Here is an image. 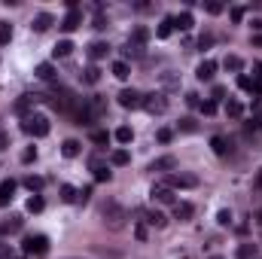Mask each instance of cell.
<instances>
[{"mask_svg":"<svg viewBox=\"0 0 262 259\" xmlns=\"http://www.w3.org/2000/svg\"><path fill=\"white\" fill-rule=\"evenodd\" d=\"M101 216H104V226H107V229L119 232V229L125 226V219H128V210H125L122 204H116V201H107V204L101 207Z\"/></svg>","mask_w":262,"mask_h":259,"instance_id":"1","label":"cell"},{"mask_svg":"<svg viewBox=\"0 0 262 259\" xmlns=\"http://www.w3.org/2000/svg\"><path fill=\"white\" fill-rule=\"evenodd\" d=\"M49 119L46 116H40V113H37V116H25V122H22V131L25 134H31V137H46L49 134Z\"/></svg>","mask_w":262,"mask_h":259,"instance_id":"2","label":"cell"},{"mask_svg":"<svg viewBox=\"0 0 262 259\" xmlns=\"http://www.w3.org/2000/svg\"><path fill=\"white\" fill-rule=\"evenodd\" d=\"M143 110H146V113H153V116L165 113V110H168L165 95H162V92H149V95H143Z\"/></svg>","mask_w":262,"mask_h":259,"instance_id":"3","label":"cell"},{"mask_svg":"<svg viewBox=\"0 0 262 259\" xmlns=\"http://www.w3.org/2000/svg\"><path fill=\"white\" fill-rule=\"evenodd\" d=\"M165 186H168V189H195V186H198V177H195V174H180V171H177V174L168 177Z\"/></svg>","mask_w":262,"mask_h":259,"instance_id":"4","label":"cell"},{"mask_svg":"<svg viewBox=\"0 0 262 259\" xmlns=\"http://www.w3.org/2000/svg\"><path fill=\"white\" fill-rule=\"evenodd\" d=\"M89 171L95 174L98 183H110V180H113V174H110V168H107V162H104L101 156H92V159H89Z\"/></svg>","mask_w":262,"mask_h":259,"instance_id":"5","label":"cell"},{"mask_svg":"<svg viewBox=\"0 0 262 259\" xmlns=\"http://www.w3.org/2000/svg\"><path fill=\"white\" fill-rule=\"evenodd\" d=\"M119 107L137 110V107H143V95H140L137 89H122V92H119Z\"/></svg>","mask_w":262,"mask_h":259,"instance_id":"6","label":"cell"},{"mask_svg":"<svg viewBox=\"0 0 262 259\" xmlns=\"http://www.w3.org/2000/svg\"><path fill=\"white\" fill-rule=\"evenodd\" d=\"M46 250H49L46 235H28L25 238V253H46Z\"/></svg>","mask_w":262,"mask_h":259,"instance_id":"7","label":"cell"},{"mask_svg":"<svg viewBox=\"0 0 262 259\" xmlns=\"http://www.w3.org/2000/svg\"><path fill=\"white\" fill-rule=\"evenodd\" d=\"M213 73H216V61H210V58H204V61L195 67V77H198L201 83H210V80H213Z\"/></svg>","mask_w":262,"mask_h":259,"instance_id":"8","label":"cell"},{"mask_svg":"<svg viewBox=\"0 0 262 259\" xmlns=\"http://www.w3.org/2000/svg\"><path fill=\"white\" fill-rule=\"evenodd\" d=\"M80 25H83V13H80V10H70V13H67V19H64L58 28H61L64 34H70V31H77Z\"/></svg>","mask_w":262,"mask_h":259,"instance_id":"9","label":"cell"},{"mask_svg":"<svg viewBox=\"0 0 262 259\" xmlns=\"http://www.w3.org/2000/svg\"><path fill=\"white\" fill-rule=\"evenodd\" d=\"M192 213H195V207H192L189 201H177V204H174V219H180V223L192 219Z\"/></svg>","mask_w":262,"mask_h":259,"instance_id":"10","label":"cell"},{"mask_svg":"<svg viewBox=\"0 0 262 259\" xmlns=\"http://www.w3.org/2000/svg\"><path fill=\"white\" fill-rule=\"evenodd\" d=\"M16 195V180H4L0 183V207H7Z\"/></svg>","mask_w":262,"mask_h":259,"instance_id":"11","label":"cell"},{"mask_svg":"<svg viewBox=\"0 0 262 259\" xmlns=\"http://www.w3.org/2000/svg\"><path fill=\"white\" fill-rule=\"evenodd\" d=\"M149 195H153L156 201H162V204H177L174 201V189H168V186H153V192H149Z\"/></svg>","mask_w":262,"mask_h":259,"instance_id":"12","label":"cell"},{"mask_svg":"<svg viewBox=\"0 0 262 259\" xmlns=\"http://www.w3.org/2000/svg\"><path fill=\"white\" fill-rule=\"evenodd\" d=\"M52 22H55V19H52L49 13H40V16H34V22H31V28H34L37 34H43V31H49V28H52Z\"/></svg>","mask_w":262,"mask_h":259,"instance_id":"13","label":"cell"},{"mask_svg":"<svg viewBox=\"0 0 262 259\" xmlns=\"http://www.w3.org/2000/svg\"><path fill=\"white\" fill-rule=\"evenodd\" d=\"M140 216H146V223H149V226H156V229H162V226L168 223L162 210H140Z\"/></svg>","mask_w":262,"mask_h":259,"instance_id":"14","label":"cell"},{"mask_svg":"<svg viewBox=\"0 0 262 259\" xmlns=\"http://www.w3.org/2000/svg\"><path fill=\"white\" fill-rule=\"evenodd\" d=\"M174 168H177L174 156H162V159H156L153 165H149V171H174Z\"/></svg>","mask_w":262,"mask_h":259,"instance_id":"15","label":"cell"},{"mask_svg":"<svg viewBox=\"0 0 262 259\" xmlns=\"http://www.w3.org/2000/svg\"><path fill=\"white\" fill-rule=\"evenodd\" d=\"M146 40H149V28H143V25H137L131 31V37H128V43H134V46H143Z\"/></svg>","mask_w":262,"mask_h":259,"instance_id":"16","label":"cell"},{"mask_svg":"<svg viewBox=\"0 0 262 259\" xmlns=\"http://www.w3.org/2000/svg\"><path fill=\"white\" fill-rule=\"evenodd\" d=\"M22 229V216H10L7 223H0V235H16Z\"/></svg>","mask_w":262,"mask_h":259,"instance_id":"17","label":"cell"},{"mask_svg":"<svg viewBox=\"0 0 262 259\" xmlns=\"http://www.w3.org/2000/svg\"><path fill=\"white\" fill-rule=\"evenodd\" d=\"M61 201L77 204V201H80V189H77V186H70V183H64V186H61Z\"/></svg>","mask_w":262,"mask_h":259,"instance_id":"18","label":"cell"},{"mask_svg":"<svg viewBox=\"0 0 262 259\" xmlns=\"http://www.w3.org/2000/svg\"><path fill=\"white\" fill-rule=\"evenodd\" d=\"M61 153H64V159H77L80 156V140H64Z\"/></svg>","mask_w":262,"mask_h":259,"instance_id":"19","label":"cell"},{"mask_svg":"<svg viewBox=\"0 0 262 259\" xmlns=\"http://www.w3.org/2000/svg\"><path fill=\"white\" fill-rule=\"evenodd\" d=\"M210 146H213V153H216V156H226V153H229V140L222 137V134L210 137Z\"/></svg>","mask_w":262,"mask_h":259,"instance_id":"20","label":"cell"},{"mask_svg":"<svg viewBox=\"0 0 262 259\" xmlns=\"http://www.w3.org/2000/svg\"><path fill=\"white\" fill-rule=\"evenodd\" d=\"M113 77H116V80H128V77H131L128 61H113Z\"/></svg>","mask_w":262,"mask_h":259,"instance_id":"21","label":"cell"},{"mask_svg":"<svg viewBox=\"0 0 262 259\" xmlns=\"http://www.w3.org/2000/svg\"><path fill=\"white\" fill-rule=\"evenodd\" d=\"M226 116H229V119H241V116H244L241 101H226Z\"/></svg>","mask_w":262,"mask_h":259,"instance_id":"22","label":"cell"},{"mask_svg":"<svg viewBox=\"0 0 262 259\" xmlns=\"http://www.w3.org/2000/svg\"><path fill=\"white\" fill-rule=\"evenodd\" d=\"M70 52H73V43H70V40H58V43H55V49H52V55H55V58H67Z\"/></svg>","mask_w":262,"mask_h":259,"instance_id":"23","label":"cell"},{"mask_svg":"<svg viewBox=\"0 0 262 259\" xmlns=\"http://www.w3.org/2000/svg\"><path fill=\"white\" fill-rule=\"evenodd\" d=\"M107 52H110V46H107V43H101V40L89 46V58H92V61H98V58H104Z\"/></svg>","mask_w":262,"mask_h":259,"instance_id":"24","label":"cell"},{"mask_svg":"<svg viewBox=\"0 0 262 259\" xmlns=\"http://www.w3.org/2000/svg\"><path fill=\"white\" fill-rule=\"evenodd\" d=\"M34 73H37V80H52V77H55V67H52L49 61H43V64H37Z\"/></svg>","mask_w":262,"mask_h":259,"instance_id":"25","label":"cell"},{"mask_svg":"<svg viewBox=\"0 0 262 259\" xmlns=\"http://www.w3.org/2000/svg\"><path fill=\"white\" fill-rule=\"evenodd\" d=\"M171 31H174V19H162V25L156 28V37H159V40H168Z\"/></svg>","mask_w":262,"mask_h":259,"instance_id":"26","label":"cell"},{"mask_svg":"<svg viewBox=\"0 0 262 259\" xmlns=\"http://www.w3.org/2000/svg\"><path fill=\"white\" fill-rule=\"evenodd\" d=\"M222 67H226V70H232V73H241V70H244V61H241L238 55H226Z\"/></svg>","mask_w":262,"mask_h":259,"instance_id":"27","label":"cell"},{"mask_svg":"<svg viewBox=\"0 0 262 259\" xmlns=\"http://www.w3.org/2000/svg\"><path fill=\"white\" fill-rule=\"evenodd\" d=\"M98 80H101V70H98L95 64H89V67L83 70V83H89V86H95Z\"/></svg>","mask_w":262,"mask_h":259,"instance_id":"28","label":"cell"},{"mask_svg":"<svg viewBox=\"0 0 262 259\" xmlns=\"http://www.w3.org/2000/svg\"><path fill=\"white\" fill-rule=\"evenodd\" d=\"M25 207H28V213H40V210L46 207V201H43V195H31Z\"/></svg>","mask_w":262,"mask_h":259,"instance_id":"29","label":"cell"},{"mask_svg":"<svg viewBox=\"0 0 262 259\" xmlns=\"http://www.w3.org/2000/svg\"><path fill=\"white\" fill-rule=\"evenodd\" d=\"M113 137H116V140H119V143H122V146H125V143H131V140H134V131H131V128H128V125H119V128H116V134H113Z\"/></svg>","mask_w":262,"mask_h":259,"instance_id":"30","label":"cell"},{"mask_svg":"<svg viewBox=\"0 0 262 259\" xmlns=\"http://www.w3.org/2000/svg\"><path fill=\"white\" fill-rule=\"evenodd\" d=\"M25 186L31 189V195H40V189H43V177H25Z\"/></svg>","mask_w":262,"mask_h":259,"instance_id":"31","label":"cell"},{"mask_svg":"<svg viewBox=\"0 0 262 259\" xmlns=\"http://www.w3.org/2000/svg\"><path fill=\"white\" fill-rule=\"evenodd\" d=\"M174 28H180V31H189V28H192V13H180V16L174 19Z\"/></svg>","mask_w":262,"mask_h":259,"instance_id":"32","label":"cell"},{"mask_svg":"<svg viewBox=\"0 0 262 259\" xmlns=\"http://www.w3.org/2000/svg\"><path fill=\"white\" fill-rule=\"evenodd\" d=\"M235 256H238V259H256V244H241Z\"/></svg>","mask_w":262,"mask_h":259,"instance_id":"33","label":"cell"},{"mask_svg":"<svg viewBox=\"0 0 262 259\" xmlns=\"http://www.w3.org/2000/svg\"><path fill=\"white\" fill-rule=\"evenodd\" d=\"M110 162L122 168V165H128V162H131V156H128V150H116L113 156H110Z\"/></svg>","mask_w":262,"mask_h":259,"instance_id":"34","label":"cell"},{"mask_svg":"<svg viewBox=\"0 0 262 259\" xmlns=\"http://www.w3.org/2000/svg\"><path fill=\"white\" fill-rule=\"evenodd\" d=\"M10 40H13V28L7 22H0V46H7Z\"/></svg>","mask_w":262,"mask_h":259,"instance_id":"35","label":"cell"},{"mask_svg":"<svg viewBox=\"0 0 262 259\" xmlns=\"http://www.w3.org/2000/svg\"><path fill=\"white\" fill-rule=\"evenodd\" d=\"M171 137H174L171 128H159V131H156V140H159V143H171Z\"/></svg>","mask_w":262,"mask_h":259,"instance_id":"36","label":"cell"},{"mask_svg":"<svg viewBox=\"0 0 262 259\" xmlns=\"http://www.w3.org/2000/svg\"><path fill=\"white\" fill-rule=\"evenodd\" d=\"M22 162H25V165H31V162H37V150H34V146H28V150L22 153Z\"/></svg>","mask_w":262,"mask_h":259,"instance_id":"37","label":"cell"},{"mask_svg":"<svg viewBox=\"0 0 262 259\" xmlns=\"http://www.w3.org/2000/svg\"><path fill=\"white\" fill-rule=\"evenodd\" d=\"M216 223H219V226H229V223H232V213H229V210H219V213H216Z\"/></svg>","mask_w":262,"mask_h":259,"instance_id":"38","label":"cell"},{"mask_svg":"<svg viewBox=\"0 0 262 259\" xmlns=\"http://www.w3.org/2000/svg\"><path fill=\"white\" fill-rule=\"evenodd\" d=\"M162 83H165V89H177V86H180L174 73H165V77H162Z\"/></svg>","mask_w":262,"mask_h":259,"instance_id":"39","label":"cell"},{"mask_svg":"<svg viewBox=\"0 0 262 259\" xmlns=\"http://www.w3.org/2000/svg\"><path fill=\"white\" fill-rule=\"evenodd\" d=\"M238 86H241L244 92H253V80H250V77H244V73L238 77Z\"/></svg>","mask_w":262,"mask_h":259,"instance_id":"40","label":"cell"},{"mask_svg":"<svg viewBox=\"0 0 262 259\" xmlns=\"http://www.w3.org/2000/svg\"><path fill=\"white\" fill-rule=\"evenodd\" d=\"M201 113H204V116H213V113H216V104H213V101H204V104H201Z\"/></svg>","mask_w":262,"mask_h":259,"instance_id":"41","label":"cell"},{"mask_svg":"<svg viewBox=\"0 0 262 259\" xmlns=\"http://www.w3.org/2000/svg\"><path fill=\"white\" fill-rule=\"evenodd\" d=\"M204 10H207L210 16H219V13H222V10H226V7H222V4H216V0H213V4H207Z\"/></svg>","mask_w":262,"mask_h":259,"instance_id":"42","label":"cell"},{"mask_svg":"<svg viewBox=\"0 0 262 259\" xmlns=\"http://www.w3.org/2000/svg\"><path fill=\"white\" fill-rule=\"evenodd\" d=\"M134 238H137V241H146V226H143V223L134 226Z\"/></svg>","mask_w":262,"mask_h":259,"instance_id":"43","label":"cell"},{"mask_svg":"<svg viewBox=\"0 0 262 259\" xmlns=\"http://www.w3.org/2000/svg\"><path fill=\"white\" fill-rule=\"evenodd\" d=\"M0 259H13V247L10 244H0Z\"/></svg>","mask_w":262,"mask_h":259,"instance_id":"44","label":"cell"},{"mask_svg":"<svg viewBox=\"0 0 262 259\" xmlns=\"http://www.w3.org/2000/svg\"><path fill=\"white\" fill-rule=\"evenodd\" d=\"M180 128H183V131H195L198 125H195V119H183V122H180Z\"/></svg>","mask_w":262,"mask_h":259,"instance_id":"45","label":"cell"},{"mask_svg":"<svg viewBox=\"0 0 262 259\" xmlns=\"http://www.w3.org/2000/svg\"><path fill=\"white\" fill-rule=\"evenodd\" d=\"M186 104H189V107H201V101H198V95H195V92L186 95Z\"/></svg>","mask_w":262,"mask_h":259,"instance_id":"46","label":"cell"},{"mask_svg":"<svg viewBox=\"0 0 262 259\" xmlns=\"http://www.w3.org/2000/svg\"><path fill=\"white\" fill-rule=\"evenodd\" d=\"M92 140L95 143H107V131H92Z\"/></svg>","mask_w":262,"mask_h":259,"instance_id":"47","label":"cell"},{"mask_svg":"<svg viewBox=\"0 0 262 259\" xmlns=\"http://www.w3.org/2000/svg\"><path fill=\"white\" fill-rule=\"evenodd\" d=\"M210 43H213V37H210V34H201V40H198V46H201V49H207Z\"/></svg>","mask_w":262,"mask_h":259,"instance_id":"48","label":"cell"},{"mask_svg":"<svg viewBox=\"0 0 262 259\" xmlns=\"http://www.w3.org/2000/svg\"><path fill=\"white\" fill-rule=\"evenodd\" d=\"M222 98H226V89L216 86V89H213V104H216V101H222Z\"/></svg>","mask_w":262,"mask_h":259,"instance_id":"49","label":"cell"},{"mask_svg":"<svg viewBox=\"0 0 262 259\" xmlns=\"http://www.w3.org/2000/svg\"><path fill=\"white\" fill-rule=\"evenodd\" d=\"M241 19H244V7H235L232 10V22H241Z\"/></svg>","mask_w":262,"mask_h":259,"instance_id":"50","label":"cell"},{"mask_svg":"<svg viewBox=\"0 0 262 259\" xmlns=\"http://www.w3.org/2000/svg\"><path fill=\"white\" fill-rule=\"evenodd\" d=\"M7 146H10V134H4V131H0V153H4Z\"/></svg>","mask_w":262,"mask_h":259,"instance_id":"51","label":"cell"},{"mask_svg":"<svg viewBox=\"0 0 262 259\" xmlns=\"http://www.w3.org/2000/svg\"><path fill=\"white\" fill-rule=\"evenodd\" d=\"M89 198H92V189H83V192H80V201H77V204H86Z\"/></svg>","mask_w":262,"mask_h":259,"instance_id":"52","label":"cell"},{"mask_svg":"<svg viewBox=\"0 0 262 259\" xmlns=\"http://www.w3.org/2000/svg\"><path fill=\"white\" fill-rule=\"evenodd\" d=\"M253 113H256V116L262 113V98H256V104H253Z\"/></svg>","mask_w":262,"mask_h":259,"instance_id":"53","label":"cell"},{"mask_svg":"<svg viewBox=\"0 0 262 259\" xmlns=\"http://www.w3.org/2000/svg\"><path fill=\"white\" fill-rule=\"evenodd\" d=\"M253 43H256V46H262V37H256V40H253Z\"/></svg>","mask_w":262,"mask_h":259,"instance_id":"54","label":"cell"},{"mask_svg":"<svg viewBox=\"0 0 262 259\" xmlns=\"http://www.w3.org/2000/svg\"><path fill=\"white\" fill-rule=\"evenodd\" d=\"M207 259H222V256H207Z\"/></svg>","mask_w":262,"mask_h":259,"instance_id":"55","label":"cell"},{"mask_svg":"<svg viewBox=\"0 0 262 259\" xmlns=\"http://www.w3.org/2000/svg\"><path fill=\"white\" fill-rule=\"evenodd\" d=\"M19 259H25V256H19Z\"/></svg>","mask_w":262,"mask_h":259,"instance_id":"56","label":"cell"}]
</instances>
